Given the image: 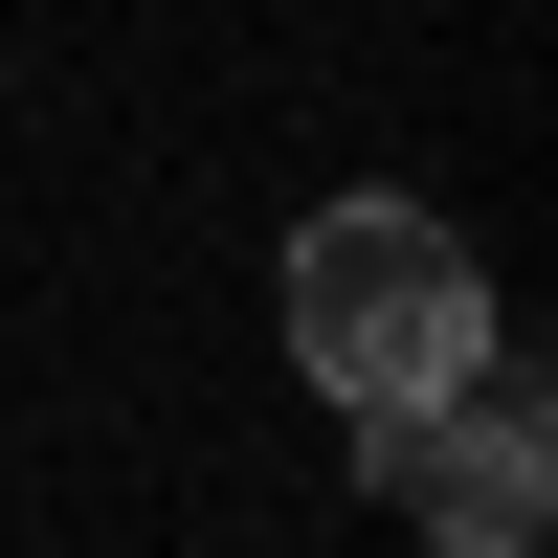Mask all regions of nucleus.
Returning a JSON list of instances; mask_svg holds the SVG:
<instances>
[{
	"label": "nucleus",
	"instance_id": "f257e3e1",
	"mask_svg": "<svg viewBox=\"0 0 558 558\" xmlns=\"http://www.w3.org/2000/svg\"><path fill=\"white\" fill-rule=\"evenodd\" d=\"M291 357H313V402H425V380H470L492 357V268H470V223H425L402 179H357V202H313L291 223Z\"/></svg>",
	"mask_w": 558,
	"mask_h": 558
},
{
	"label": "nucleus",
	"instance_id": "f03ea898",
	"mask_svg": "<svg viewBox=\"0 0 558 558\" xmlns=\"http://www.w3.org/2000/svg\"><path fill=\"white\" fill-rule=\"evenodd\" d=\"M357 470H380V514H425L447 558H536V514H558V425H536L514 336H492L470 380L380 402V425H357Z\"/></svg>",
	"mask_w": 558,
	"mask_h": 558
}]
</instances>
